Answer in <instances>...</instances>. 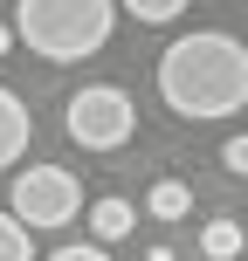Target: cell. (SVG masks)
<instances>
[{
  "label": "cell",
  "instance_id": "cell-3",
  "mask_svg": "<svg viewBox=\"0 0 248 261\" xmlns=\"http://www.w3.org/2000/svg\"><path fill=\"white\" fill-rule=\"evenodd\" d=\"M62 117H69V138L83 151H118V144H131V130H138V110H131V96L118 83H83Z\"/></svg>",
  "mask_w": 248,
  "mask_h": 261
},
{
  "label": "cell",
  "instance_id": "cell-10",
  "mask_svg": "<svg viewBox=\"0 0 248 261\" xmlns=\"http://www.w3.org/2000/svg\"><path fill=\"white\" fill-rule=\"evenodd\" d=\"M118 7L131 14V21H145V28H166V21H179L186 0H118Z\"/></svg>",
  "mask_w": 248,
  "mask_h": 261
},
{
  "label": "cell",
  "instance_id": "cell-8",
  "mask_svg": "<svg viewBox=\"0 0 248 261\" xmlns=\"http://www.w3.org/2000/svg\"><path fill=\"white\" fill-rule=\"evenodd\" d=\"M241 248H248V234L235 220H207V227H200V254H207V261H235Z\"/></svg>",
  "mask_w": 248,
  "mask_h": 261
},
{
  "label": "cell",
  "instance_id": "cell-2",
  "mask_svg": "<svg viewBox=\"0 0 248 261\" xmlns=\"http://www.w3.org/2000/svg\"><path fill=\"white\" fill-rule=\"evenodd\" d=\"M118 28V0H14V41L41 62H83Z\"/></svg>",
  "mask_w": 248,
  "mask_h": 261
},
{
  "label": "cell",
  "instance_id": "cell-13",
  "mask_svg": "<svg viewBox=\"0 0 248 261\" xmlns=\"http://www.w3.org/2000/svg\"><path fill=\"white\" fill-rule=\"evenodd\" d=\"M14 48V21H0V55H7Z\"/></svg>",
  "mask_w": 248,
  "mask_h": 261
},
{
  "label": "cell",
  "instance_id": "cell-1",
  "mask_svg": "<svg viewBox=\"0 0 248 261\" xmlns=\"http://www.w3.org/2000/svg\"><path fill=\"white\" fill-rule=\"evenodd\" d=\"M159 96L172 117H193V124L235 117V110H248V48L221 28L179 35L159 55Z\"/></svg>",
  "mask_w": 248,
  "mask_h": 261
},
{
  "label": "cell",
  "instance_id": "cell-11",
  "mask_svg": "<svg viewBox=\"0 0 248 261\" xmlns=\"http://www.w3.org/2000/svg\"><path fill=\"white\" fill-rule=\"evenodd\" d=\"M49 261H110V254H104V241H69V248H55Z\"/></svg>",
  "mask_w": 248,
  "mask_h": 261
},
{
  "label": "cell",
  "instance_id": "cell-12",
  "mask_svg": "<svg viewBox=\"0 0 248 261\" xmlns=\"http://www.w3.org/2000/svg\"><path fill=\"white\" fill-rule=\"evenodd\" d=\"M221 165L235 172V179H248V130H241V138H228V144H221Z\"/></svg>",
  "mask_w": 248,
  "mask_h": 261
},
{
  "label": "cell",
  "instance_id": "cell-9",
  "mask_svg": "<svg viewBox=\"0 0 248 261\" xmlns=\"http://www.w3.org/2000/svg\"><path fill=\"white\" fill-rule=\"evenodd\" d=\"M0 261H35V227L14 220V206H0Z\"/></svg>",
  "mask_w": 248,
  "mask_h": 261
},
{
  "label": "cell",
  "instance_id": "cell-4",
  "mask_svg": "<svg viewBox=\"0 0 248 261\" xmlns=\"http://www.w3.org/2000/svg\"><path fill=\"white\" fill-rule=\"evenodd\" d=\"M14 220H28V227H69L83 213V186H76V172H62V165H28V172H14Z\"/></svg>",
  "mask_w": 248,
  "mask_h": 261
},
{
  "label": "cell",
  "instance_id": "cell-7",
  "mask_svg": "<svg viewBox=\"0 0 248 261\" xmlns=\"http://www.w3.org/2000/svg\"><path fill=\"white\" fill-rule=\"evenodd\" d=\"M145 213H152V220H166V227H172V220H186V213H193V193H186L179 179H159L152 193H145Z\"/></svg>",
  "mask_w": 248,
  "mask_h": 261
},
{
  "label": "cell",
  "instance_id": "cell-6",
  "mask_svg": "<svg viewBox=\"0 0 248 261\" xmlns=\"http://www.w3.org/2000/svg\"><path fill=\"white\" fill-rule=\"evenodd\" d=\"M131 227H138V206H131V199H97V206H90V234L104 241V248L124 241Z\"/></svg>",
  "mask_w": 248,
  "mask_h": 261
},
{
  "label": "cell",
  "instance_id": "cell-5",
  "mask_svg": "<svg viewBox=\"0 0 248 261\" xmlns=\"http://www.w3.org/2000/svg\"><path fill=\"white\" fill-rule=\"evenodd\" d=\"M28 130H35V124H28V103L0 83V172H14L28 158Z\"/></svg>",
  "mask_w": 248,
  "mask_h": 261
}]
</instances>
